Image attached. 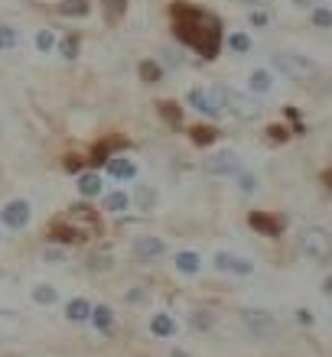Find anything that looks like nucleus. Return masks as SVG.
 Here are the masks:
<instances>
[{
    "mask_svg": "<svg viewBox=\"0 0 332 357\" xmlns=\"http://www.w3.org/2000/svg\"><path fill=\"white\" fill-rule=\"evenodd\" d=\"M173 33L180 43L196 49L199 56L215 59L222 49V23L205 10H196L189 3H176L173 7Z\"/></svg>",
    "mask_w": 332,
    "mask_h": 357,
    "instance_id": "f257e3e1",
    "label": "nucleus"
},
{
    "mask_svg": "<svg viewBox=\"0 0 332 357\" xmlns=\"http://www.w3.org/2000/svg\"><path fill=\"white\" fill-rule=\"evenodd\" d=\"M215 104L225 107L238 121H257V117H261V104L254 101V94L235 91V88H225V85L215 88Z\"/></svg>",
    "mask_w": 332,
    "mask_h": 357,
    "instance_id": "f03ea898",
    "label": "nucleus"
},
{
    "mask_svg": "<svg viewBox=\"0 0 332 357\" xmlns=\"http://www.w3.org/2000/svg\"><path fill=\"white\" fill-rule=\"evenodd\" d=\"M300 250H303L310 260L316 264H329L332 257V237L326 227H306L303 234H300Z\"/></svg>",
    "mask_w": 332,
    "mask_h": 357,
    "instance_id": "7ed1b4c3",
    "label": "nucleus"
},
{
    "mask_svg": "<svg viewBox=\"0 0 332 357\" xmlns=\"http://www.w3.org/2000/svg\"><path fill=\"white\" fill-rule=\"evenodd\" d=\"M270 66H274L280 75L290 78V82H303V78H310L316 72L313 62L306 56H300V52H277V56L270 59Z\"/></svg>",
    "mask_w": 332,
    "mask_h": 357,
    "instance_id": "20e7f679",
    "label": "nucleus"
},
{
    "mask_svg": "<svg viewBox=\"0 0 332 357\" xmlns=\"http://www.w3.org/2000/svg\"><path fill=\"white\" fill-rule=\"evenodd\" d=\"M0 221L10 227V231H23L29 225V202L27 198H13L7 202V208L0 211Z\"/></svg>",
    "mask_w": 332,
    "mask_h": 357,
    "instance_id": "39448f33",
    "label": "nucleus"
},
{
    "mask_svg": "<svg viewBox=\"0 0 332 357\" xmlns=\"http://www.w3.org/2000/svg\"><path fill=\"white\" fill-rule=\"evenodd\" d=\"M49 237L59 241V244H75V241H85V231L75 227L68 218H59V221H52V227H49Z\"/></svg>",
    "mask_w": 332,
    "mask_h": 357,
    "instance_id": "423d86ee",
    "label": "nucleus"
},
{
    "mask_svg": "<svg viewBox=\"0 0 332 357\" xmlns=\"http://www.w3.org/2000/svg\"><path fill=\"white\" fill-rule=\"evenodd\" d=\"M241 169V160H238L235 153H215L209 162H205V172L209 176H235Z\"/></svg>",
    "mask_w": 332,
    "mask_h": 357,
    "instance_id": "0eeeda50",
    "label": "nucleus"
},
{
    "mask_svg": "<svg viewBox=\"0 0 332 357\" xmlns=\"http://www.w3.org/2000/svg\"><path fill=\"white\" fill-rule=\"evenodd\" d=\"M166 254V244H163V237H150L143 234L133 241V257H140V260H157V257Z\"/></svg>",
    "mask_w": 332,
    "mask_h": 357,
    "instance_id": "6e6552de",
    "label": "nucleus"
},
{
    "mask_svg": "<svg viewBox=\"0 0 332 357\" xmlns=\"http://www.w3.org/2000/svg\"><path fill=\"white\" fill-rule=\"evenodd\" d=\"M215 270L235 273V276H251V273H254V264L245 260V257H235V254H219L215 257Z\"/></svg>",
    "mask_w": 332,
    "mask_h": 357,
    "instance_id": "1a4fd4ad",
    "label": "nucleus"
},
{
    "mask_svg": "<svg viewBox=\"0 0 332 357\" xmlns=\"http://www.w3.org/2000/svg\"><path fill=\"white\" fill-rule=\"evenodd\" d=\"M186 101H189L199 114H209V117H219L222 114V107L215 104V98H212L209 91H202V88H192V91L186 94Z\"/></svg>",
    "mask_w": 332,
    "mask_h": 357,
    "instance_id": "9d476101",
    "label": "nucleus"
},
{
    "mask_svg": "<svg viewBox=\"0 0 332 357\" xmlns=\"http://www.w3.org/2000/svg\"><path fill=\"white\" fill-rule=\"evenodd\" d=\"M241 319H245V325L251 331H254V335H267V331L274 328V319H270V315H267V312H261V309H245L241 312Z\"/></svg>",
    "mask_w": 332,
    "mask_h": 357,
    "instance_id": "9b49d317",
    "label": "nucleus"
},
{
    "mask_svg": "<svg viewBox=\"0 0 332 357\" xmlns=\"http://www.w3.org/2000/svg\"><path fill=\"white\" fill-rule=\"evenodd\" d=\"M247 88H251V94H270L274 91V75L267 68H254L247 78Z\"/></svg>",
    "mask_w": 332,
    "mask_h": 357,
    "instance_id": "f8f14e48",
    "label": "nucleus"
},
{
    "mask_svg": "<svg viewBox=\"0 0 332 357\" xmlns=\"http://www.w3.org/2000/svg\"><path fill=\"white\" fill-rule=\"evenodd\" d=\"M108 172L124 182V178L137 176V166H133V160H127V156H111V160H108Z\"/></svg>",
    "mask_w": 332,
    "mask_h": 357,
    "instance_id": "ddd939ff",
    "label": "nucleus"
},
{
    "mask_svg": "<svg viewBox=\"0 0 332 357\" xmlns=\"http://www.w3.org/2000/svg\"><path fill=\"white\" fill-rule=\"evenodd\" d=\"M101 176L98 172H85V176L78 178V195L82 198H95V195H101Z\"/></svg>",
    "mask_w": 332,
    "mask_h": 357,
    "instance_id": "4468645a",
    "label": "nucleus"
},
{
    "mask_svg": "<svg viewBox=\"0 0 332 357\" xmlns=\"http://www.w3.org/2000/svg\"><path fill=\"white\" fill-rule=\"evenodd\" d=\"M150 331L157 335V338H173V335H176V321H173L166 312H160V315H153L150 319Z\"/></svg>",
    "mask_w": 332,
    "mask_h": 357,
    "instance_id": "2eb2a0df",
    "label": "nucleus"
},
{
    "mask_svg": "<svg viewBox=\"0 0 332 357\" xmlns=\"http://www.w3.org/2000/svg\"><path fill=\"white\" fill-rule=\"evenodd\" d=\"M176 270L186 273V276H192V273H199V270H202L199 254H192V250H180V254H176Z\"/></svg>",
    "mask_w": 332,
    "mask_h": 357,
    "instance_id": "dca6fc26",
    "label": "nucleus"
},
{
    "mask_svg": "<svg viewBox=\"0 0 332 357\" xmlns=\"http://www.w3.org/2000/svg\"><path fill=\"white\" fill-rule=\"evenodd\" d=\"M20 328H23V321H20L13 312H0V341L20 335Z\"/></svg>",
    "mask_w": 332,
    "mask_h": 357,
    "instance_id": "f3484780",
    "label": "nucleus"
},
{
    "mask_svg": "<svg viewBox=\"0 0 332 357\" xmlns=\"http://www.w3.org/2000/svg\"><path fill=\"white\" fill-rule=\"evenodd\" d=\"M59 13H62V17H88V13H92V3H88V0H62V3H59Z\"/></svg>",
    "mask_w": 332,
    "mask_h": 357,
    "instance_id": "a211bd4d",
    "label": "nucleus"
},
{
    "mask_svg": "<svg viewBox=\"0 0 332 357\" xmlns=\"http://www.w3.org/2000/svg\"><path fill=\"white\" fill-rule=\"evenodd\" d=\"M105 208L111 215H124V211L131 208V195H127V192H111V195L105 198Z\"/></svg>",
    "mask_w": 332,
    "mask_h": 357,
    "instance_id": "6ab92c4d",
    "label": "nucleus"
},
{
    "mask_svg": "<svg viewBox=\"0 0 332 357\" xmlns=\"http://www.w3.org/2000/svg\"><path fill=\"white\" fill-rule=\"evenodd\" d=\"M251 227H257V231H264L267 237H274L280 227H284V221H274V218H264V215H251Z\"/></svg>",
    "mask_w": 332,
    "mask_h": 357,
    "instance_id": "aec40b11",
    "label": "nucleus"
},
{
    "mask_svg": "<svg viewBox=\"0 0 332 357\" xmlns=\"http://www.w3.org/2000/svg\"><path fill=\"white\" fill-rule=\"evenodd\" d=\"M66 315L72 321H85L88 315H92V302H85V299H72L66 305Z\"/></svg>",
    "mask_w": 332,
    "mask_h": 357,
    "instance_id": "412c9836",
    "label": "nucleus"
},
{
    "mask_svg": "<svg viewBox=\"0 0 332 357\" xmlns=\"http://www.w3.org/2000/svg\"><path fill=\"white\" fill-rule=\"evenodd\" d=\"M88 319L95 321V328L111 331V325H114V312L108 309V305H98V309H92V315H88Z\"/></svg>",
    "mask_w": 332,
    "mask_h": 357,
    "instance_id": "4be33fe9",
    "label": "nucleus"
},
{
    "mask_svg": "<svg viewBox=\"0 0 332 357\" xmlns=\"http://www.w3.org/2000/svg\"><path fill=\"white\" fill-rule=\"evenodd\" d=\"M17 46H20V29L3 23V26H0V49L7 52V49H17Z\"/></svg>",
    "mask_w": 332,
    "mask_h": 357,
    "instance_id": "5701e85b",
    "label": "nucleus"
},
{
    "mask_svg": "<svg viewBox=\"0 0 332 357\" xmlns=\"http://www.w3.org/2000/svg\"><path fill=\"white\" fill-rule=\"evenodd\" d=\"M33 299H36L39 305H52V302L59 299V289H56V286H49V282H43V286H36V289H33Z\"/></svg>",
    "mask_w": 332,
    "mask_h": 357,
    "instance_id": "b1692460",
    "label": "nucleus"
},
{
    "mask_svg": "<svg viewBox=\"0 0 332 357\" xmlns=\"http://www.w3.org/2000/svg\"><path fill=\"white\" fill-rule=\"evenodd\" d=\"M153 202H157V192H153L150 185H137V205H140L143 211H150Z\"/></svg>",
    "mask_w": 332,
    "mask_h": 357,
    "instance_id": "393cba45",
    "label": "nucleus"
},
{
    "mask_svg": "<svg viewBox=\"0 0 332 357\" xmlns=\"http://www.w3.org/2000/svg\"><path fill=\"white\" fill-rule=\"evenodd\" d=\"M52 46H56V33H52V29H39L36 33V49L39 52H49Z\"/></svg>",
    "mask_w": 332,
    "mask_h": 357,
    "instance_id": "a878e982",
    "label": "nucleus"
},
{
    "mask_svg": "<svg viewBox=\"0 0 332 357\" xmlns=\"http://www.w3.org/2000/svg\"><path fill=\"white\" fill-rule=\"evenodd\" d=\"M192 140H196V143H202V146H205V143L219 140V130H215V127H196V130H192Z\"/></svg>",
    "mask_w": 332,
    "mask_h": 357,
    "instance_id": "bb28decb",
    "label": "nucleus"
},
{
    "mask_svg": "<svg viewBox=\"0 0 332 357\" xmlns=\"http://www.w3.org/2000/svg\"><path fill=\"white\" fill-rule=\"evenodd\" d=\"M228 49H231V52H247V49H251V39H247L245 33H231V36H228Z\"/></svg>",
    "mask_w": 332,
    "mask_h": 357,
    "instance_id": "cd10ccee",
    "label": "nucleus"
},
{
    "mask_svg": "<svg viewBox=\"0 0 332 357\" xmlns=\"http://www.w3.org/2000/svg\"><path fill=\"white\" fill-rule=\"evenodd\" d=\"M313 23H316L319 29H329V26H332V13H329L326 7H316V10H313Z\"/></svg>",
    "mask_w": 332,
    "mask_h": 357,
    "instance_id": "c85d7f7f",
    "label": "nucleus"
},
{
    "mask_svg": "<svg viewBox=\"0 0 332 357\" xmlns=\"http://www.w3.org/2000/svg\"><path fill=\"white\" fill-rule=\"evenodd\" d=\"M160 75H163V72H160V66H157V62H143V66H140V78H143V82H157Z\"/></svg>",
    "mask_w": 332,
    "mask_h": 357,
    "instance_id": "c756f323",
    "label": "nucleus"
},
{
    "mask_svg": "<svg viewBox=\"0 0 332 357\" xmlns=\"http://www.w3.org/2000/svg\"><path fill=\"white\" fill-rule=\"evenodd\" d=\"M59 52H62V59H72V56L78 52V39H75V36L62 39V43H59Z\"/></svg>",
    "mask_w": 332,
    "mask_h": 357,
    "instance_id": "7c9ffc66",
    "label": "nucleus"
},
{
    "mask_svg": "<svg viewBox=\"0 0 332 357\" xmlns=\"http://www.w3.org/2000/svg\"><path fill=\"white\" fill-rule=\"evenodd\" d=\"M247 23H251V26H267L270 17H267V10H251V13H247Z\"/></svg>",
    "mask_w": 332,
    "mask_h": 357,
    "instance_id": "2f4dec72",
    "label": "nucleus"
},
{
    "mask_svg": "<svg viewBox=\"0 0 332 357\" xmlns=\"http://www.w3.org/2000/svg\"><path fill=\"white\" fill-rule=\"evenodd\" d=\"M238 182H241V192H247V195H251V192H257V178L254 176H241Z\"/></svg>",
    "mask_w": 332,
    "mask_h": 357,
    "instance_id": "473e14b6",
    "label": "nucleus"
},
{
    "mask_svg": "<svg viewBox=\"0 0 332 357\" xmlns=\"http://www.w3.org/2000/svg\"><path fill=\"white\" fill-rule=\"evenodd\" d=\"M296 321H300V325H313L316 315L310 309H296Z\"/></svg>",
    "mask_w": 332,
    "mask_h": 357,
    "instance_id": "72a5a7b5",
    "label": "nucleus"
},
{
    "mask_svg": "<svg viewBox=\"0 0 332 357\" xmlns=\"http://www.w3.org/2000/svg\"><path fill=\"white\" fill-rule=\"evenodd\" d=\"M212 319L205 315V312H196V319H192V328H209Z\"/></svg>",
    "mask_w": 332,
    "mask_h": 357,
    "instance_id": "f704fd0d",
    "label": "nucleus"
},
{
    "mask_svg": "<svg viewBox=\"0 0 332 357\" xmlns=\"http://www.w3.org/2000/svg\"><path fill=\"white\" fill-rule=\"evenodd\" d=\"M108 260H111V257H108V254H101V257H92V270H108V266H111V264H108Z\"/></svg>",
    "mask_w": 332,
    "mask_h": 357,
    "instance_id": "c9c22d12",
    "label": "nucleus"
},
{
    "mask_svg": "<svg viewBox=\"0 0 332 357\" xmlns=\"http://www.w3.org/2000/svg\"><path fill=\"white\" fill-rule=\"evenodd\" d=\"M66 169L68 172H78V169H82V160H78V156H68V160H66Z\"/></svg>",
    "mask_w": 332,
    "mask_h": 357,
    "instance_id": "e433bc0d",
    "label": "nucleus"
},
{
    "mask_svg": "<svg viewBox=\"0 0 332 357\" xmlns=\"http://www.w3.org/2000/svg\"><path fill=\"white\" fill-rule=\"evenodd\" d=\"M270 137H274V140H287V130L284 127H270Z\"/></svg>",
    "mask_w": 332,
    "mask_h": 357,
    "instance_id": "4c0bfd02",
    "label": "nucleus"
},
{
    "mask_svg": "<svg viewBox=\"0 0 332 357\" xmlns=\"http://www.w3.org/2000/svg\"><path fill=\"white\" fill-rule=\"evenodd\" d=\"M170 357H186V354H182V351H173V354Z\"/></svg>",
    "mask_w": 332,
    "mask_h": 357,
    "instance_id": "58836bf2",
    "label": "nucleus"
}]
</instances>
